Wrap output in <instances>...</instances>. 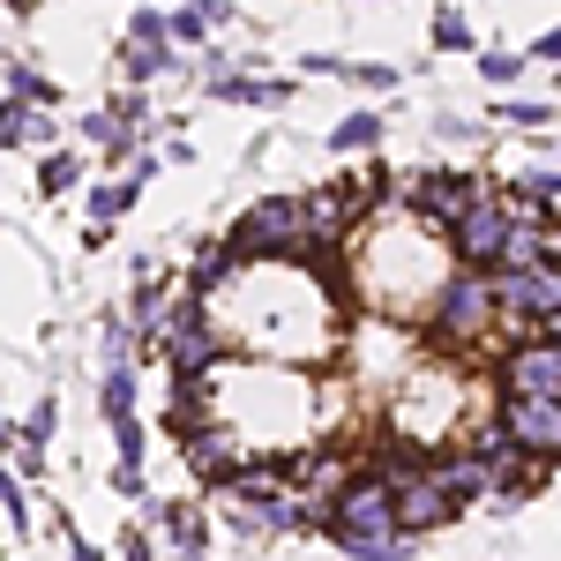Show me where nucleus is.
<instances>
[{
  "label": "nucleus",
  "mask_w": 561,
  "mask_h": 561,
  "mask_svg": "<svg viewBox=\"0 0 561 561\" xmlns=\"http://www.w3.org/2000/svg\"><path fill=\"white\" fill-rule=\"evenodd\" d=\"M210 307L240 352L293 359V367L330 359L352 330V293L322 277V262H232Z\"/></svg>",
  "instance_id": "f257e3e1"
},
{
  "label": "nucleus",
  "mask_w": 561,
  "mask_h": 561,
  "mask_svg": "<svg viewBox=\"0 0 561 561\" xmlns=\"http://www.w3.org/2000/svg\"><path fill=\"white\" fill-rule=\"evenodd\" d=\"M345 255H352L345 293H352V300H367L375 314H389V322H420L427 300L442 293V277L457 270L449 232L427 225V217H412L404 203H382V210L352 232Z\"/></svg>",
  "instance_id": "f03ea898"
},
{
  "label": "nucleus",
  "mask_w": 561,
  "mask_h": 561,
  "mask_svg": "<svg viewBox=\"0 0 561 561\" xmlns=\"http://www.w3.org/2000/svg\"><path fill=\"white\" fill-rule=\"evenodd\" d=\"M322 539L345 561H412V547H420V531H404V517H397V486L375 465L352 472L345 494L322 510Z\"/></svg>",
  "instance_id": "7ed1b4c3"
},
{
  "label": "nucleus",
  "mask_w": 561,
  "mask_h": 561,
  "mask_svg": "<svg viewBox=\"0 0 561 561\" xmlns=\"http://www.w3.org/2000/svg\"><path fill=\"white\" fill-rule=\"evenodd\" d=\"M420 330H427V352L442 359H465V352H494L502 345V300H494V270H449L442 277V293L427 300L420 314ZM510 352V345H502Z\"/></svg>",
  "instance_id": "20e7f679"
},
{
  "label": "nucleus",
  "mask_w": 561,
  "mask_h": 561,
  "mask_svg": "<svg viewBox=\"0 0 561 561\" xmlns=\"http://www.w3.org/2000/svg\"><path fill=\"white\" fill-rule=\"evenodd\" d=\"M397 434L412 442V449H442V442H457V434L472 427L465 420V375H457V359H442V352H427V359H412L404 375H397Z\"/></svg>",
  "instance_id": "39448f33"
},
{
  "label": "nucleus",
  "mask_w": 561,
  "mask_h": 561,
  "mask_svg": "<svg viewBox=\"0 0 561 561\" xmlns=\"http://www.w3.org/2000/svg\"><path fill=\"white\" fill-rule=\"evenodd\" d=\"M158 359H165V375H217V367L232 359V337H225V322H217V307L203 300V293H180V300L165 307Z\"/></svg>",
  "instance_id": "423d86ee"
},
{
  "label": "nucleus",
  "mask_w": 561,
  "mask_h": 561,
  "mask_svg": "<svg viewBox=\"0 0 561 561\" xmlns=\"http://www.w3.org/2000/svg\"><path fill=\"white\" fill-rule=\"evenodd\" d=\"M524 203L510 195V187H486L472 210L449 225V255L465 262V270H502L510 262V248H517V232H524Z\"/></svg>",
  "instance_id": "0eeeda50"
},
{
  "label": "nucleus",
  "mask_w": 561,
  "mask_h": 561,
  "mask_svg": "<svg viewBox=\"0 0 561 561\" xmlns=\"http://www.w3.org/2000/svg\"><path fill=\"white\" fill-rule=\"evenodd\" d=\"M240 262H307V203L300 195H262L255 210L232 225Z\"/></svg>",
  "instance_id": "6e6552de"
},
{
  "label": "nucleus",
  "mask_w": 561,
  "mask_h": 561,
  "mask_svg": "<svg viewBox=\"0 0 561 561\" xmlns=\"http://www.w3.org/2000/svg\"><path fill=\"white\" fill-rule=\"evenodd\" d=\"M479 195H486V180H479L472 165H420V173L389 180V203H404L412 217H427V225H442V232L472 210Z\"/></svg>",
  "instance_id": "1a4fd4ad"
},
{
  "label": "nucleus",
  "mask_w": 561,
  "mask_h": 561,
  "mask_svg": "<svg viewBox=\"0 0 561 561\" xmlns=\"http://www.w3.org/2000/svg\"><path fill=\"white\" fill-rule=\"evenodd\" d=\"M502 427L517 434L524 457H547V465H561V397H517V389H502Z\"/></svg>",
  "instance_id": "9d476101"
},
{
  "label": "nucleus",
  "mask_w": 561,
  "mask_h": 561,
  "mask_svg": "<svg viewBox=\"0 0 561 561\" xmlns=\"http://www.w3.org/2000/svg\"><path fill=\"white\" fill-rule=\"evenodd\" d=\"M180 457H187V472L210 479V486H225V479L240 472L255 449L240 442V434L225 427V420H195V427H180Z\"/></svg>",
  "instance_id": "9b49d317"
},
{
  "label": "nucleus",
  "mask_w": 561,
  "mask_h": 561,
  "mask_svg": "<svg viewBox=\"0 0 561 561\" xmlns=\"http://www.w3.org/2000/svg\"><path fill=\"white\" fill-rule=\"evenodd\" d=\"M76 128H83V142L98 150V158H105V165L135 158V121L121 113V105H98V113H83V121H76Z\"/></svg>",
  "instance_id": "f8f14e48"
},
{
  "label": "nucleus",
  "mask_w": 561,
  "mask_h": 561,
  "mask_svg": "<svg viewBox=\"0 0 561 561\" xmlns=\"http://www.w3.org/2000/svg\"><path fill=\"white\" fill-rule=\"evenodd\" d=\"M382 142H389V121H382V113H367V105H359V113H345V121L330 128V150H337V158H352V165H359V158H375Z\"/></svg>",
  "instance_id": "ddd939ff"
},
{
  "label": "nucleus",
  "mask_w": 561,
  "mask_h": 561,
  "mask_svg": "<svg viewBox=\"0 0 561 561\" xmlns=\"http://www.w3.org/2000/svg\"><path fill=\"white\" fill-rule=\"evenodd\" d=\"M150 517H158V531H165V547H173V554H203V547H210V517H203V510H187V502H158Z\"/></svg>",
  "instance_id": "4468645a"
},
{
  "label": "nucleus",
  "mask_w": 561,
  "mask_h": 561,
  "mask_svg": "<svg viewBox=\"0 0 561 561\" xmlns=\"http://www.w3.org/2000/svg\"><path fill=\"white\" fill-rule=\"evenodd\" d=\"M113 60H121V76H128V83H158V76H180V68H187V60H180V45H142V38H128Z\"/></svg>",
  "instance_id": "2eb2a0df"
},
{
  "label": "nucleus",
  "mask_w": 561,
  "mask_h": 561,
  "mask_svg": "<svg viewBox=\"0 0 561 561\" xmlns=\"http://www.w3.org/2000/svg\"><path fill=\"white\" fill-rule=\"evenodd\" d=\"M494 121L502 128H524V135H547L561 121V105H547V98H494Z\"/></svg>",
  "instance_id": "dca6fc26"
},
{
  "label": "nucleus",
  "mask_w": 561,
  "mask_h": 561,
  "mask_svg": "<svg viewBox=\"0 0 561 561\" xmlns=\"http://www.w3.org/2000/svg\"><path fill=\"white\" fill-rule=\"evenodd\" d=\"M135 195H142L135 180H113V187H98V195H90V240H105V232H113V225L135 210Z\"/></svg>",
  "instance_id": "f3484780"
},
{
  "label": "nucleus",
  "mask_w": 561,
  "mask_h": 561,
  "mask_svg": "<svg viewBox=\"0 0 561 561\" xmlns=\"http://www.w3.org/2000/svg\"><path fill=\"white\" fill-rule=\"evenodd\" d=\"M98 412H105V427H121V420H135V359H121V367H105V389H98Z\"/></svg>",
  "instance_id": "a211bd4d"
},
{
  "label": "nucleus",
  "mask_w": 561,
  "mask_h": 561,
  "mask_svg": "<svg viewBox=\"0 0 561 561\" xmlns=\"http://www.w3.org/2000/svg\"><path fill=\"white\" fill-rule=\"evenodd\" d=\"M434 53H479V31L465 8H434Z\"/></svg>",
  "instance_id": "6ab92c4d"
},
{
  "label": "nucleus",
  "mask_w": 561,
  "mask_h": 561,
  "mask_svg": "<svg viewBox=\"0 0 561 561\" xmlns=\"http://www.w3.org/2000/svg\"><path fill=\"white\" fill-rule=\"evenodd\" d=\"M524 68H531V53H517V45H486L479 53V83H494V90H510Z\"/></svg>",
  "instance_id": "aec40b11"
},
{
  "label": "nucleus",
  "mask_w": 561,
  "mask_h": 561,
  "mask_svg": "<svg viewBox=\"0 0 561 561\" xmlns=\"http://www.w3.org/2000/svg\"><path fill=\"white\" fill-rule=\"evenodd\" d=\"M83 173H90V158H76V150H53V158L38 165V187H45V195H68Z\"/></svg>",
  "instance_id": "412c9836"
},
{
  "label": "nucleus",
  "mask_w": 561,
  "mask_h": 561,
  "mask_svg": "<svg viewBox=\"0 0 561 561\" xmlns=\"http://www.w3.org/2000/svg\"><path fill=\"white\" fill-rule=\"evenodd\" d=\"M165 38H173L180 53H203V45H210V23H203V8H173V15H165Z\"/></svg>",
  "instance_id": "4be33fe9"
},
{
  "label": "nucleus",
  "mask_w": 561,
  "mask_h": 561,
  "mask_svg": "<svg viewBox=\"0 0 561 561\" xmlns=\"http://www.w3.org/2000/svg\"><path fill=\"white\" fill-rule=\"evenodd\" d=\"M337 76H345L352 90H397V83H404V76H397V68H382V60H345V68H337Z\"/></svg>",
  "instance_id": "5701e85b"
},
{
  "label": "nucleus",
  "mask_w": 561,
  "mask_h": 561,
  "mask_svg": "<svg viewBox=\"0 0 561 561\" xmlns=\"http://www.w3.org/2000/svg\"><path fill=\"white\" fill-rule=\"evenodd\" d=\"M15 142H31V105L23 98H0V150H15Z\"/></svg>",
  "instance_id": "b1692460"
},
{
  "label": "nucleus",
  "mask_w": 561,
  "mask_h": 561,
  "mask_svg": "<svg viewBox=\"0 0 561 561\" xmlns=\"http://www.w3.org/2000/svg\"><path fill=\"white\" fill-rule=\"evenodd\" d=\"M8 98H23V105H53V83H45L38 68H8Z\"/></svg>",
  "instance_id": "393cba45"
},
{
  "label": "nucleus",
  "mask_w": 561,
  "mask_h": 561,
  "mask_svg": "<svg viewBox=\"0 0 561 561\" xmlns=\"http://www.w3.org/2000/svg\"><path fill=\"white\" fill-rule=\"evenodd\" d=\"M434 135H442V142H479L486 128H479L472 113H434Z\"/></svg>",
  "instance_id": "a878e982"
},
{
  "label": "nucleus",
  "mask_w": 561,
  "mask_h": 561,
  "mask_svg": "<svg viewBox=\"0 0 561 561\" xmlns=\"http://www.w3.org/2000/svg\"><path fill=\"white\" fill-rule=\"evenodd\" d=\"M187 8H203L210 31H240V8H232V0H187Z\"/></svg>",
  "instance_id": "bb28decb"
},
{
  "label": "nucleus",
  "mask_w": 561,
  "mask_h": 561,
  "mask_svg": "<svg viewBox=\"0 0 561 561\" xmlns=\"http://www.w3.org/2000/svg\"><path fill=\"white\" fill-rule=\"evenodd\" d=\"M524 53H531L539 68H561V23H554V31H539V38L524 45Z\"/></svg>",
  "instance_id": "cd10ccee"
},
{
  "label": "nucleus",
  "mask_w": 561,
  "mask_h": 561,
  "mask_svg": "<svg viewBox=\"0 0 561 561\" xmlns=\"http://www.w3.org/2000/svg\"><path fill=\"white\" fill-rule=\"evenodd\" d=\"M113 486L121 494H142V465H113Z\"/></svg>",
  "instance_id": "c85d7f7f"
},
{
  "label": "nucleus",
  "mask_w": 561,
  "mask_h": 561,
  "mask_svg": "<svg viewBox=\"0 0 561 561\" xmlns=\"http://www.w3.org/2000/svg\"><path fill=\"white\" fill-rule=\"evenodd\" d=\"M0 510H8V517L23 524V486H15V479H0Z\"/></svg>",
  "instance_id": "c756f323"
},
{
  "label": "nucleus",
  "mask_w": 561,
  "mask_h": 561,
  "mask_svg": "<svg viewBox=\"0 0 561 561\" xmlns=\"http://www.w3.org/2000/svg\"><path fill=\"white\" fill-rule=\"evenodd\" d=\"M76 561H105V554H98V547H90V539H76Z\"/></svg>",
  "instance_id": "7c9ffc66"
},
{
  "label": "nucleus",
  "mask_w": 561,
  "mask_h": 561,
  "mask_svg": "<svg viewBox=\"0 0 561 561\" xmlns=\"http://www.w3.org/2000/svg\"><path fill=\"white\" fill-rule=\"evenodd\" d=\"M15 442H23V434H15V427H8V420H0V449H15Z\"/></svg>",
  "instance_id": "2f4dec72"
},
{
  "label": "nucleus",
  "mask_w": 561,
  "mask_h": 561,
  "mask_svg": "<svg viewBox=\"0 0 561 561\" xmlns=\"http://www.w3.org/2000/svg\"><path fill=\"white\" fill-rule=\"evenodd\" d=\"M8 8H31V0H8Z\"/></svg>",
  "instance_id": "473e14b6"
},
{
  "label": "nucleus",
  "mask_w": 561,
  "mask_h": 561,
  "mask_svg": "<svg viewBox=\"0 0 561 561\" xmlns=\"http://www.w3.org/2000/svg\"><path fill=\"white\" fill-rule=\"evenodd\" d=\"M554 158H561V135H554Z\"/></svg>",
  "instance_id": "72a5a7b5"
},
{
  "label": "nucleus",
  "mask_w": 561,
  "mask_h": 561,
  "mask_svg": "<svg viewBox=\"0 0 561 561\" xmlns=\"http://www.w3.org/2000/svg\"><path fill=\"white\" fill-rule=\"evenodd\" d=\"M330 561H345V554H330Z\"/></svg>",
  "instance_id": "f704fd0d"
}]
</instances>
